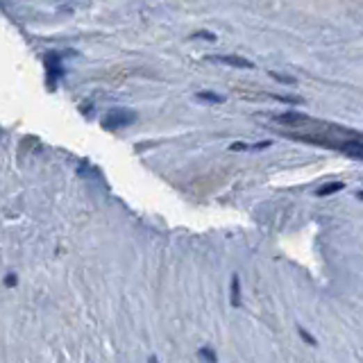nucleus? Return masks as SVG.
Instances as JSON below:
<instances>
[{"label": "nucleus", "instance_id": "nucleus-1", "mask_svg": "<svg viewBox=\"0 0 363 363\" xmlns=\"http://www.w3.org/2000/svg\"><path fill=\"white\" fill-rule=\"evenodd\" d=\"M136 123V114L129 109H114L102 118V127L105 129H118V127H127Z\"/></svg>", "mask_w": 363, "mask_h": 363}, {"label": "nucleus", "instance_id": "nucleus-2", "mask_svg": "<svg viewBox=\"0 0 363 363\" xmlns=\"http://www.w3.org/2000/svg\"><path fill=\"white\" fill-rule=\"evenodd\" d=\"M209 62H218L232 68H245V71H252L255 68V64L250 62V59L239 57V55H209Z\"/></svg>", "mask_w": 363, "mask_h": 363}, {"label": "nucleus", "instance_id": "nucleus-3", "mask_svg": "<svg viewBox=\"0 0 363 363\" xmlns=\"http://www.w3.org/2000/svg\"><path fill=\"white\" fill-rule=\"evenodd\" d=\"M280 125H289V127H298V125H305L309 123V116L307 114H298V111H287V114H280L275 116Z\"/></svg>", "mask_w": 363, "mask_h": 363}, {"label": "nucleus", "instance_id": "nucleus-4", "mask_svg": "<svg viewBox=\"0 0 363 363\" xmlns=\"http://www.w3.org/2000/svg\"><path fill=\"white\" fill-rule=\"evenodd\" d=\"M345 188V184L343 182H330V184H325V186H321L316 191V195L318 197H325V195H334V193H339V191H343Z\"/></svg>", "mask_w": 363, "mask_h": 363}, {"label": "nucleus", "instance_id": "nucleus-5", "mask_svg": "<svg viewBox=\"0 0 363 363\" xmlns=\"http://www.w3.org/2000/svg\"><path fill=\"white\" fill-rule=\"evenodd\" d=\"M195 98L202 102H209V105H223L225 102V96H218V93H213V91H197Z\"/></svg>", "mask_w": 363, "mask_h": 363}, {"label": "nucleus", "instance_id": "nucleus-6", "mask_svg": "<svg viewBox=\"0 0 363 363\" xmlns=\"http://www.w3.org/2000/svg\"><path fill=\"white\" fill-rule=\"evenodd\" d=\"M232 305H234V307L243 305V300H241V280H239V275L232 277Z\"/></svg>", "mask_w": 363, "mask_h": 363}, {"label": "nucleus", "instance_id": "nucleus-7", "mask_svg": "<svg viewBox=\"0 0 363 363\" xmlns=\"http://www.w3.org/2000/svg\"><path fill=\"white\" fill-rule=\"evenodd\" d=\"M191 39H202V41H216L218 37H216L213 32H207V30H200V32H195L191 34Z\"/></svg>", "mask_w": 363, "mask_h": 363}, {"label": "nucleus", "instance_id": "nucleus-8", "mask_svg": "<svg viewBox=\"0 0 363 363\" xmlns=\"http://www.w3.org/2000/svg\"><path fill=\"white\" fill-rule=\"evenodd\" d=\"M298 332H300V336H302V341H307L309 345H311V348H316V345H318V341L314 339V336H311L307 330H305V327H298Z\"/></svg>", "mask_w": 363, "mask_h": 363}, {"label": "nucleus", "instance_id": "nucleus-9", "mask_svg": "<svg viewBox=\"0 0 363 363\" xmlns=\"http://www.w3.org/2000/svg\"><path fill=\"white\" fill-rule=\"evenodd\" d=\"M200 357L207 361H216V352L211 348H200Z\"/></svg>", "mask_w": 363, "mask_h": 363}, {"label": "nucleus", "instance_id": "nucleus-10", "mask_svg": "<svg viewBox=\"0 0 363 363\" xmlns=\"http://www.w3.org/2000/svg\"><path fill=\"white\" fill-rule=\"evenodd\" d=\"M271 77H275V80L284 82V84H296V80H293V77H284V75H280V73H271Z\"/></svg>", "mask_w": 363, "mask_h": 363}, {"label": "nucleus", "instance_id": "nucleus-11", "mask_svg": "<svg viewBox=\"0 0 363 363\" xmlns=\"http://www.w3.org/2000/svg\"><path fill=\"white\" fill-rule=\"evenodd\" d=\"M282 102H291V105H302V98H291V96H277Z\"/></svg>", "mask_w": 363, "mask_h": 363}, {"label": "nucleus", "instance_id": "nucleus-12", "mask_svg": "<svg viewBox=\"0 0 363 363\" xmlns=\"http://www.w3.org/2000/svg\"><path fill=\"white\" fill-rule=\"evenodd\" d=\"M252 150H266V148H271V141H261V143H255V145H250Z\"/></svg>", "mask_w": 363, "mask_h": 363}, {"label": "nucleus", "instance_id": "nucleus-13", "mask_svg": "<svg viewBox=\"0 0 363 363\" xmlns=\"http://www.w3.org/2000/svg\"><path fill=\"white\" fill-rule=\"evenodd\" d=\"M248 148V145L245 143H232L229 145V150H236V152H241V150H245Z\"/></svg>", "mask_w": 363, "mask_h": 363}, {"label": "nucleus", "instance_id": "nucleus-14", "mask_svg": "<svg viewBox=\"0 0 363 363\" xmlns=\"http://www.w3.org/2000/svg\"><path fill=\"white\" fill-rule=\"evenodd\" d=\"M16 284V275H7L5 277V287H14Z\"/></svg>", "mask_w": 363, "mask_h": 363}, {"label": "nucleus", "instance_id": "nucleus-15", "mask_svg": "<svg viewBox=\"0 0 363 363\" xmlns=\"http://www.w3.org/2000/svg\"><path fill=\"white\" fill-rule=\"evenodd\" d=\"M357 195H359V200H363V191H359Z\"/></svg>", "mask_w": 363, "mask_h": 363}]
</instances>
